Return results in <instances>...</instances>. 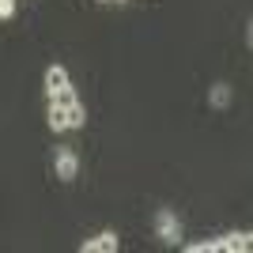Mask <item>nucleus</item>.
<instances>
[{"label":"nucleus","instance_id":"nucleus-1","mask_svg":"<svg viewBox=\"0 0 253 253\" xmlns=\"http://www.w3.org/2000/svg\"><path fill=\"white\" fill-rule=\"evenodd\" d=\"M117 250V234L114 231H102L98 238H87L84 242V253H114Z\"/></svg>","mask_w":253,"mask_h":253},{"label":"nucleus","instance_id":"nucleus-2","mask_svg":"<svg viewBox=\"0 0 253 253\" xmlns=\"http://www.w3.org/2000/svg\"><path fill=\"white\" fill-rule=\"evenodd\" d=\"M76 170H80V163H76L72 151H57V178H61V181H72Z\"/></svg>","mask_w":253,"mask_h":253},{"label":"nucleus","instance_id":"nucleus-3","mask_svg":"<svg viewBox=\"0 0 253 253\" xmlns=\"http://www.w3.org/2000/svg\"><path fill=\"white\" fill-rule=\"evenodd\" d=\"M61 87H68V72H64L61 64H53L49 72H45V91L53 95V91H61Z\"/></svg>","mask_w":253,"mask_h":253},{"label":"nucleus","instance_id":"nucleus-4","mask_svg":"<svg viewBox=\"0 0 253 253\" xmlns=\"http://www.w3.org/2000/svg\"><path fill=\"white\" fill-rule=\"evenodd\" d=\"M250 234H227V238H223V242H219V250H231V253H246V250H250Z\"/></svg>","mask_w":253,"mask_h":253},{"label":"nucleus","instance_id":"nucleus-5","mask_svg":"<svg viewBox=\"0 0 253 253\" xmlns=\"http://www.w3.org/2000/svg\"><path fill=\"white\" fill-rule=\"evenodd\" d=\"M49 102H53V106H61V110H68V106H76L80 98H76L72 87H61V91H53V95H49Z\"/></svg>","mask_w":253,"mask_h":253},{"label":"nucleus","instance_id":"nucleus-6","mask_svg":"<svg viewBox=\"0 0 253 253\" xmlns=\"http://www.w3.org/2000/svg\"><path fill=\"white\" fill-rule=\"evenodd\" d=\"M49 125L57 128V132H61V128H68V114H64L61 106H53V102H49Z\"/></svg>","mask_w":253,"mask_h":253},{"label":"nucleus","instance_id":"nucleus-7","mask_svg":"<svg viewBox=\"0 0 253 253\" xmlns=\"http://www.w3.org/2000/svg\"><path fill=\"white\" fill-rule=\"evenodd\" d=\"M64 114H68V128H80V125L87 121V114H84V106H80V102H76V106H68Z\"/></svg>","mask_w":253,"mask_h":253},{"label":"nucleus","instance_id":"nucleus-8","mask_svg":"<svg viewBox=\"0 0 253 253\" xmlns=\"http://www.w3.org/2000/svg\"><path fill=\"white\" fill-rule=\"evenodd\" d=\"M159 227H163V234H167V242H178V227H174V219H170V215H163V219H159Z\"/></svg>","mask_w":253,"mask_h":253},{"label":"nucleus","instance_id":"nucleus-9","mask_svg":"<svg viewBox=\"0 0 253 253\" xmlns=\"http://www.w3.org/2000/svg\"><path fill=\"white\" fill-rule=\"evenodd\" d=\"M11 11H15V0H0V15H4V19H8Z\"/></svg>","mask_w":253,"mask_h":253}]
</instances>
